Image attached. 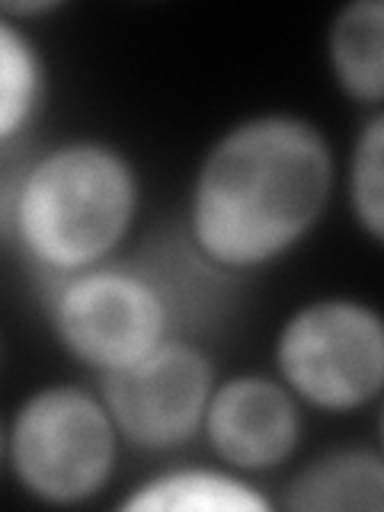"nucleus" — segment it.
<instances>
[{
  "label": "nucleus",
  "instance_id": "obj_1",
  "mask_svg": "<svg viewBox=\"0 0 384 512\" xmlns=\"http://www.w3.org/2000/svg\"><path fill=\"white\" fill-rule=\"evenodd\" d=\"M336 160L324 125L288 109L231 122L199 157L183 237L218 276H250L292 256L333 205Z\"/></svg>",
  "mask_w": 384,
  "mask_h": 512
},
{
  "label": "nucleus",
  "instance_id": "obj_2",
  "mask_svg": "<svg viewBox=\"0 0 384 512\" xmlns=\"http://www.w3.org/2000/svg\"><path fill=\"white\" fill-rule=\"evenodd\" d=\"M144 208L135 157L116 141L80 135L23 160L4 237L45 282L116 260Z\"/></svg>",
  "mask_w": 384,
  "mask_h": 512
},
{
  "label": "nucleus",
  "instance_id": "obj_3",
  "mask_svg": "<svg viewBox=\"0 0 384 512\" xmlns=\"http://www.w3.org/2000/svg\"><path fill=\"white\" fill-rule=\"evenodd\" d=\"M122 452L96 384H39L7 416V474L39 506L77 509L100 500Z\"/></svg>",
  "mask_w": 384,
  "mask_h": 512
},
{
  "label": "nucleus",
  "instance_id": "obj_4",
  "mask_svg": "<svg viewBox=\"0 0 384 512\" xmlns=\"http://www.w3.org/2000/svg\"><path fill=\"white\" fill-rule=\"evenodd\" d=\"M45 317L64 356L93 378L119 372L180 333L167 272L122 256L45 282Z\"/></svg>",
  "mask_w": 384,
  "mask_h": 512
},
{
  "label": "nucleus",
  "instance_id": "obj_5",
  "mask_svg": "<svg viewBox=\"0 0 384 512\" xmlns=\"http://www.w3.org/2000/svg\"><path fill=\"white\" fill-rule=\"evenodd\" d=\"M272 375L304 410L352 416L384 394V320L356 295L301 301L272 336Z\"/></svg>",
  "mask_w": 384,
  "mask_h": 512
},
{
  "label": "nucleus",
  "instance_id": "obj_6",
  "mask_svg": "<svg viewBox=\"0 0 384 512\" xmlns=\"http://www.w3.org/2000/svg\"><path fill=\"white\" fill-rule=\"evenodd\" d=\"M218 375L212 352L186 333H173L138 362L96 378V391L125 448L173 455L199 442Z\"/></svg>",
  "mask_w": 384,
  "mask_h": 512
},
{
  "label": "nucleus",
  "instance_id": "obj_7",
  "mask_svg": "<svg viewBox=\"0 0 384 512\" xmlns=\"http://www.w3.org/2000/svg\"><path fill=\"white\" fill-rule=\"evenodd\" d=\"M304 413L298 397L272 372L218 375L199 439L224 468L266 477L288 468L301 452Z\"/></svg>",
  "mask_w": 384,
  "mask_h": 512
},
{
  "label": "nucleus",
  "instance_id": "obj_8",
  "mask_svg": "<svg viewBox=\"0 0 384 512\" xmlns=\"http://www.w3.org/2000/svg\"><path fill=\"white\" fill-rule=\"evenodd\" d=\"M276 506L288 512H381L384 455L378 445H336L285 480Z\"/></svg>",
  "mask_w": 384,
  "mask_h": 512
},
{
  "label": "nucleus",
  "instance_id": "obj_9",
  "mask_svg": "<svg viewBox=\"0 0 384 512\" xmlns=\"http://www.w3.org/2000/svg\"><path fill=\"white\" fill-rule=\"evenodd\" d=\"M122 512H272L276 500L224 464L160 468L119 500Z\"/></svg>",
  "mask_w": 384,
  "mask_h": 512
},
{
  "label": "nucleus",
  "instance_id": "obj_10",
  "mask_svg": "<svg viewBox=\"0 0 384 512\" xmlns=\"http://www.w3.org/2000/svg\"><path fill=\"white\" fill-rule=\"evenodd\" d=\"M327 71L349 103L365 112L384 103V0H349L324 36Z\"/></svg>",
  "mask_w": 384,
  "mask_h": 512
},
{
  "label": "nucleus",
  "instance_id": "obj_11",
  "mask_svg": "<svg viewBox=\"0 0 384 512\" xmlns=\"http://www.w3.org/2000/svg\"><path fill=\"white\" fill-rule=\"evenodd\" d=\"M52 93V68L29 26L0 13V154H13L39 125Z\"/></svg>",
  "mask_w": 384,
  "mask_h": 512
},
{
  "label": "nucleus",
  "instance_id": "obj_12",
  "mask_svg": "<svg viewBox=\"0 0 384 512\" xmlns=\"http://www.w3.org/2000/svg\"><path fill=\"white\" fill-rule=\"evenodd\" d=\"M336 186H343L352 224L372 247L384 244V112H365L349 154L336 170Z\"/></svg>",
  "mask_w": 384,
  "mask_h": 512
},
{
  "label": "nucleus",
  "instance_id": "obj_13",
  "mask_svg": "<svg viewBox=\"0 0 384 512\" xmlns=\"http://www.w3.org/2000/svg\"><path fill=\"white\" fill-rule=\"evenodd\" d=\"M61 10H64V0H0V13L10 16V20L20 26H32Z\"/></svg>",
  "mask_w": 384,
  "mask_h": 512
},
{
  "label": "nucleus",
  "instance_id": "obj_14",
  "mask_svg": "<svg viewBox=\"0 0 384 512\" xmlns=\"http://www.w3.org/2000/svg\"><path fill=\"white\" fill-rule=\"evenodd\" d=\"M7 471V416H0V474Z\"/></svg>",
  "mask_w": 384,
  "mask_h": 512
},
{
  "label": "nucleus",
  "instance_id": "obj_15",
  "mask_svg": "<svg viewBox=\"0 0 384 512\" xmlns=\"http://www.w3.org/2000/svg\"><path fill=\"white\" fill-rule=\"evenodd\" d=\"M0 362H4V340H0Z\"/></svg>",
  "mask_w": 384,
  "mask_h": 512
}]
</instances>
